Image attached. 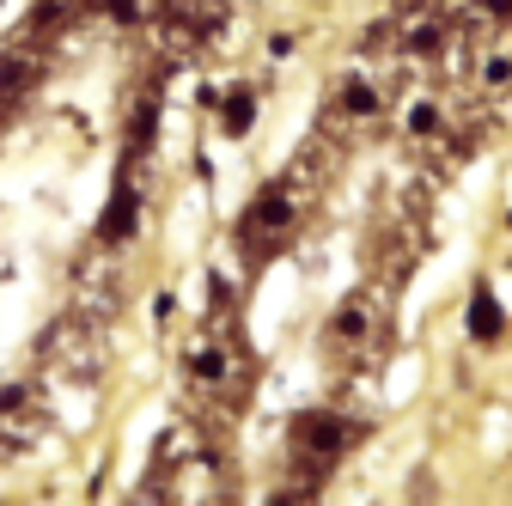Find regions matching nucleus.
<instances>
[{
	"mask_svg": "<svg viewBox=\"0 0 512 506\" xmlns=\"http://www.w3.org/2000/svg\"><path fill=\"white\" fill-rule=\"evenodd\" d=\"M299 208H305V196H299L287 177L269 183V189H256V202L238 220V244L250 250V257H275V250L293 238V226H299Z\"/></svg>",
	"mask_w": 512,
	"mask_h": 506,
	"instance_id": "nucleus-1",
	"label": "nucleus"
},
{
	"mask_svg": "<svg viewBox=\"0 0 512 506\" xmlns=\"http://www.w3.org/2000/svg\"><path fill=\"white\" fill-rule=\"evenodd\" d=\"M37 354L55 366V372H68V378H98V318H86V311H68L61 324L43 330Z\"/></svg>",
	"mask_w": 512,
	"mask_h": 506,
	"instance_id": "nucleus-2",
	"label": "nucleus"
},
{
	"mask_svg": "<svg viewBox=\"0 0 512 506\" xmlns=\"http://www.w3.org/2000/svg\"><path fill=\"white\" fill-rule=\"evenodd\" d=\"M287 439H293V458H299V464H336L354 439H360V427L342 421L336 409H305Z\"/></svg>",
	"mask_w": 512,
	"mask_h": 506,
	"instance_id": "nucleus-3",
	"label": "nucleus"
},
{
	"mask_svg": "<svg viewBox=\"0 0 512 506\" xmlns=\"http://www.w3.org/2000/svg\"><path fill=\"white\" fill-rule=\"evenodd\" d=\"M43 427H49V415H43V391L37 385H7L0 391V458L37 446Z\"/></svg>",
	"mask_w": 512,
	"mask_h": 506,
	"instance_id": "nucleus-4",
	"label": "nucleus"
},
{
	"mask_svg": "<svg viewBox=\"0 0 512 506\" xmlns=\"http://www.w3.org/2000/svg\"><path fill=\"white\" fill-rule=\"evenodd\" d=\"M135 220H141V196H135V183L122 177L110 208H104V220H98V244H122L128 232H135Z\"/></svg>",
	"mask_w": 512,
	"mask_h": 506,
	"instance_id": "nucleus-5",
	"label": "nucleus"
},
{
	"mask_svg": "<svg viewBox=\"0 0 512 506\" xmlns=\"http://www.w3.org/2000/svg\"><path fill=\"white\" fill-rule=\"evenodd\" d=\"M37 74H43L37 55H25V49H0V110L19 104V98L37 86Z\"/></svg>",
	"mask_w": 512,
	"mask_h": 506,
	"instance_id": "nucleus-6",
	"label": "nucleus"
},
{
	"mask_svg": "<svg viewBox=\"0 0 512 506\" xmlns=\"http://www.w3.org/2000/svg\"><path fill=\"white\" fill-rule=\"evenodd\" d=\"M372 330V311H366V299H348L336 318H330V342H360Z\"/></svg>",
	"mask_w": 512,
	"mask_h": 506,
	"instance_id": "nucleus-7",
	"label": "nucleus"
},
{
	"mask_svg": "<svg viewBox=\"0 0 512 506\" xmlns=\"http://www.w3.org/2000/svg\"><path fill=\"white\" fill-rule=\"evenodd\" d=\"M500 324H506V318H500V299L482 287V293L470 299V336H476V342H494V336H500Z\"/></svg>",
	"mask_w": 512,
	"mask_h": 506,
	"instance_id": "nucleus-8",
	"label": "nucleus"
},
{
	"mask_svg": "<svg viewBox=\"0 0 512 506\" xmlns=\"http://www.w3.org/2000/svg\"><path fill=\"white\" fill-rule=\"evenodd\" d=\"M336 110H342V116H354V122H372V116H378V86L348 80V86H342V98H336Z\"/></svg>",
	"mask_w": 512,
	"mask_h": 506,
	"instance_id": "nucleus-9",
	"label": "nucleus"
},
{
	"mask_svg": "<svg viewBox=\"0 0 512 506\" xmlns=\"http://www.w3.org/2000/svg\"><path fill=\"white\" fill-rule=\"evenodd\" d=\"M250 122H256V98H250V92L238 86V92L226 98V110H220V129H226V135L238 141V135H250Z\"/></svg>",
	"mask_w": 512,
	"mask_h": 506,
	"instance_id": "nucleus-10",
	"label": "nucleus"
},
{
	"mask_svg": "<svg viewBox=\"0 0 512 506\" xmlns=\"http://www.w3.org/2000/svg\"><path fill=\"white\" fill-rule=\"evenodd\" d=\"M476 86H482V92H506V86H512V49H494V55H482Z\"/></svg>",
	"mask_w": 512,
	"mask_h": 506,
	"instance_id": "nucleus-11",
	"label": "nucleus"
},
{
	"mask_svg": "<svg viewBox=\"0 0 512 506\" xmlns=\"http://www.w3.org/2000/svg\"><path fill=\"white\" fill-rule=\"evenodd\" d=\"M409 135H439V104H409Z\"/></svg>",
	"mask_w": 512,
	"mask_h": 506,
	"instance_id": "nucleus-12",
	"label": "nucleus"
}]
</instances>
